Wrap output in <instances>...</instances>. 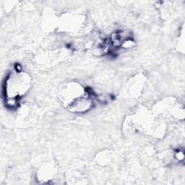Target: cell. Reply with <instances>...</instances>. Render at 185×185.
I'll return each mask as SVG.
<instances>
[{
  "instance_id": "1",
  "label": "cell",
  "mask_w": 185,
  "mask_h": 185,
  "mask_svg": "<svg viewBox=\"0 0 185 185\" xmlns=\"http://www.w3.org/2000/svg\"><path fill=\"white\" fill-rule=\"evenodd\" d=\"M184 153L182 150H179L175 154V158L178 160V161H182L184 159Z\"/></svg>"
}]
</instances>
